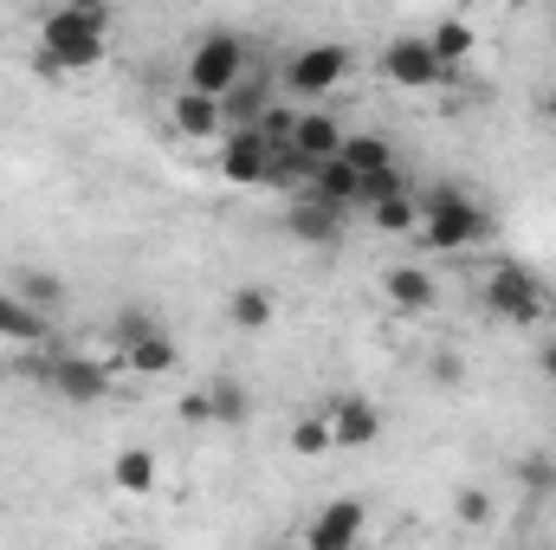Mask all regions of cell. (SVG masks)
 <instances>
[{"label":"cell","mask_w":556,"mask_h":550,"mask_svg":"<svg viewBox=\"0 0 556 550\" xmlns=\"http://www.w3.org/2000/svg\"><path fill=\"white\" fill-rule=\"evenodd\" d=\"M207 409H214V421H227V427H247L253 421V396H247L240 376H214L207 383Z\"/></svg>","instance_id":"obj_22"},{"label":"cell","mask_w":556,"mask_h":550,"mask_svg":"<svg viewBox=\"0 0 556 550\" xmlns=\"http://www.w3.org/2000/svg\"><path fill=\"white\" fill-rule=\"evenodd\" d=\"M240 85H247V46H240V33H201L194 52H188V91L227 98Z\"/></svg>","instance_id":"obj_4"},{"label":"cell","mask_w":556,"mask_h":550,"mask_svg":"<svg viewBox=\"0 0 556 550\" xmlns=\"http://www.w3.org/2000/svg\"><path fill=\"white\" fill-rule=\"evenodd\" d=\"M13 298H20L26 311H39V317H46V311H59V304H65V278H52L46 266H20V273H13Z\"/></svg>","instance_id":"obj_19"},{"label":"cell","mask_w":556,"mask_h":550,"mask_svg":"<svg viewBox=\"0 0 556 550\" xmlns=\"http://www.w3.org/2000/svg\"><path fill=\"white\" fill-rule=\"evenodd\" d=\"M111 479H117V492H155V453L149 447H124L117 460H111Z\"/></svg>","instance_id":"obj_23"},{"label":"cell","mask_w":556,"mask_h":550,"mask_svg":"<svg viewBox=\"0 0 556 550\" xmlns=\"http://www.w3.org/2000/svg\"><path fill=\"white\" fill-rule=\"evenodd\" d=\"M253 130L273 142V149H285V142H291V130H298V111H291V104H266V117H260Z\"/></svg>","instance_id":"obj_30"},{"label":"cell","mask_w":556,"mask_h":550,"mask_svg":"<svg viewBox=\"0 0 556 550\" xmlns=\"http://www.w3.org/2000/svg\"><path fill=\"white\" fill-rule=\"evenodd\" d=\"M266 168H273V142L260 130H227L220 137V175L233 188H266Z\"/></svg>","instance_id":"obj_10"},{"label":"cell","mask_w":556,"mask_h":550,"mask_svg":"<svg viewBox=\"0 0 556 550\" xmlns=\"http://www.w3.org/2000/svg\"><path fill=\"white\" fill-rule=\"evenodd\" d=\"M175 363H181V343H175L168 330H155V337H142L137 350L111 357V370H130V376H149V383H155V376H168Z\"/></svg>","instance_id":"obj_15"},{"label":"cell","mask_w":556,"mask_h":550,"mask_svg":"<svg viewBox=\"0 0 556 550\" xmlns=\"http://www.w3.org/2000/svg\"><path fill=\"white\" fill-rule=\"evenodd\" d=\"M343 78H350V46H337V39L298 46V52L285 59V91H291V98H330Z\"/></svg>","instance_id":"obj_5"},{"label":"cell","mask_w":556,"mask_h":550,"mask_svg":"<svg viewBox=\"0 0 556 550\" xmlns=\"http://www.w3.org/2000/svg\"><path fill=\"white\" fill-rule=\"evenodd\" d=\"M363 525H369L363 499H330V505L311 512V525H304V550H356L363 545Z\"/></svg>","instance_id":"obj_8"},{"label":"cell","mask_w":556,"mask_h":550,"mask_svg":"<svg viewBox=\"0 0 556 550\" xmlns=\"http://www.w3.org/2000/svg\"><path fill=\"white\" fill-rule=\"evenodd\" d=\"M511 473H518V486H525L531 499H551V492H556V460H551V453H525Z\"/></svg>","instance_id":"obj_29"},{"label":"cell","mask_w":556,"mask_h":550,"mask_svg":"<svg viewBox=\"0 0 556 550\" xmlns=\"http://www.w3.org/2000/svg\"><path fill=\"white\" fill-rule=\"evenodd\" d=\"M343 208H330V201H317V195H298L291 208H285V234L298 240V247H317V253H330V247H343Z\"/></svg>","instance_id":"obj_9"},{"label":"cell","mask_w":556,"mask_h":550,"mask_svg":"<svg viewBox=\"0 0 556 550\" xmlns=\"http://www.w3.org/2000/svg\"><path fill=\"white\" fill-rule=\"evenodd\" d=\"M175 414H181L188 427H207V421H214V409H207V389H194V396H181V402H175Z\"/></svg>","instance_id":"obj_31"},{"label":"cell","mask_w":556,"mask_h":550,"mask_svg":"<svg viewBox=\"0 0 556 550\" xmlns=\"http://www.w3.org/2000/svg\"><path fill=\"white\" fill-rule=\"evenodd\" d=\"M337 440H330V421H324V409H311V414H298L291 421V453L298 460H317V453H330Z\"/></svg>","instance_id":"obj_26"},{"label":"cell","mask_w":556,"mask_h":550,"mask_svg":"<svg viewBox=\"0 0 556 550\" xmlns=\"http://www.w3.org/2000/svg\"><path fill=\"white\" fill-rule=\"evenodd\" d=\"M453 518H459L466 532H485V525L498 518V512H492V492H485V486H459V492H453Z\"/></svg>","instance_id":"obj_28"},{"label":"cell","mask_w":556,"mask_h":550,"mask_svg":"<svg viewBox=\"0 0 556 550\" xmlns=\"http://www.w3.org/2000/svg\"><path fill=\"white\" fill-rule=\"evenodd\" d=\"M343 142H350V130L330 117V111H298V130H291V149L317 168V162H337L343 155Z\"/></svg>","instance_id":"obj_13"},{"label":"cell","mask_w":556,"mask_h":550,"mask_svg":"<svg viewBox=\"0 0 556 550\" xmlns=\"http://www.w3.org/2000/svg\"><path fill=\"white\" fill-rule=\"evenodd\" d=\"M382 78H389V85H402V91H433V85H446L453 72L433 59L427 33H402V39H389V46H382Z\"/></svg>","instance_id":"obj_6"},{"label":"cell","mask_w":556,"mask_h":550,"mask_svg":"<svg viewBox=\"0 0 556 550\" xmlns=\"http://www.w3.org/2000/svg\"><path fill=\"white\" fill-rule=\"evenodd\" d=\"M343 162H350L363 182H369V175H389V168H395V142L376 137V130H363V137L343 142Z\"/></svg>","instance_id":"obj_21"},{"label":"cell","mask_w":556,"mask_h":550,"mask_svg":"<svg viewBox=\"0 0 556 550\" xmlns=\"http://www.w3.org/2000/svg\"><path fill=\"white\" fill-rule=\"evenodd\" d=\"M311 175H317V168H311V162H304V155H298V149L285 142V149H273V168H266V188H285V195L298 201V195H311Z\"/></svg>","instance_id":"obj_25"},{"label":"cell","mask_w":556,"mask_h":550,"mask_svg":"<svg viewBox=\"0 0 556 550\" xmlns=\"http://www.w3.org/2000/svg\"><path fill=\"white\" fill-rule=\"evenodd\" d=\"M273 317H278V298L266 285H233V291H227V324H233V330H266Z\"/></svg>","instance_id":"obj_18"},{"label":"cell","mask_w":556,"mask_h":550,"mask_svg":"<svg viewBox=\"0 0 556 550\" xmlns=\"http://www.w3.org/2000/svg\"><path fill=\"white\" fill-rule=\"evenodd\" d=\"M538 376L556 383V337H551V343H538Z\"/></svg>","instance_id":"obj_32"},{"label":"cell","mask_w":556,"mask_h":550,"mask_svg":"<svg viewBox=\"0 0 556 550\" xmlns=\"http://www.w3.org/2000/svg\"><path fill=\"white\" fill-rule=\"evenodd\" d=\"M155 330H162V324L149 317V304H124V311L111 317V343H117V357H124V350H137L142 337H155Z\"/></svg>","instance_id":"obj_27"},{"label":"cell","mask_w":556,"mask_h":550,"mask_svg":"<svg viewBox=\"0 0 556 550\" xmlns=\"http://www.w3.org/2000/svg\"><path fill=\"white\" fill-rule=\"evenodd\" d=\"M485 240H492L485 201H472L453 182L427 188V201H420V247L427 253H466V247H485Z\"/></svg>","instance_id":"obj_2"},{"label":"cell","mask_w":556,"mask_h":550,"mask_svg":"<svg viewBox=\"0 0 556 550\" xmlns=\"http://www.w3.org/2000/svg\"><path fill=\"white\" fill-rule=\"evenodd\" d=\"M311 195L350 214V208H363V175H356L343 155H337V162H317V175H311Z\"/></svg>","instance_id":"obj_16"},{"label":"cell","mask_w":556,"mask_h":550,"mask_svg":"<svg viewBox=\"0 0 556 550\" xmlns=\"http://www.w3.org/2000/svg\"><path fill=\"white\" fill-rule=\"evenodd\" d=\"M363 214H369L376 234H420V201L415 195H389V201H376V208H363Z\"/></svg>","instance_id":"obj_24"},{"label":"cell","mask_w":556,"mask_h":550,"mask_svg":"<svg viewBox=\"0 0 556 550\" xmlns=\"http://www.w3.org/2000/svg\"><path fill=\"white\" fill-rule=\"evenodd\" d=\"M544 117H551V124H556V91H551V98H544Z\"/></svg>","instance_id":"obj_35"},{"label":"cell","mask_w":556,"mask_h":550,"mask_svg":"<svg viewBox=\"0 0 556 550\" xmlns=\"http://www.w3.org/2000/svg\"><path fill=\"white\" fill-rule=\"evenodd\" d=\"M544 324H551V330H556V291H551V304H544Z\"/></svg>","instance_id":"obj_34"},{"label":"cell","mask_w":556,"mask_h":550,"mask_svg":"<svg viewBox=\"0 0 556 550\" xmlns=\"http://www.w3.org/2000/svg\"><path fill=\"white\" fill-rule=\"evenodd\" d=\"M324 421H330V440L337 447H376L382 440V409L369 396H330L324 402Z\"/></svg>","instance_id":"obj_11"},{"label":"cell","mask_w":556,"mask_h":550,"mask_svg":"<svg viewBox=\"0 0 556 550\" xmlns=\"http://www.w3.org/2000/svg\"><path fill=\"white\" fill-rule=\"evenodd\" d=\"M427 46H433V59H440L446 72H459V65L472 59V46H479V33H472V20H459V13H446V20H433V33H427Z\"/></svg>","instance_id":"obj_17"},{"label":"cell","mask_w":556,"mask_h":550,"mask_svg":"<svg viewBox=\"0 0 556 550\" xmlns=\"http://www.w3.org/2000/svg\"><path fill=\"white\" fill-rule=\"evenodd\" d=\"M544 304H551V291H544V278L531 273V266H518V260H498L492 266V278H485V311L498 324L538 330L544 324Z\"/></svg>","instance_id":"obj_3"},{"label":"cell","mask_w":556,"mask_h":550,"mask_svg":"<svg viewBox=\"0 0 556 550\" xmlns=\"http://www.w3.org/2000/svg\"><path fill=\"white\" fill-rule=\"evenodd\" d=\"M433 376L440 383H459V357H433Z\"/></svg>","instance_id":"obj_33"},{"label":"cell","mask_w":556,"mask_h":550,"mask_svg":"<svg viewBox=\"0 0 556 550\" xmlns=\"http://www.w3.org/2000/svg\"><path fill=\"white\" fill-rule=\"evenodd\" d=\"M46 383H52L72 409H91V402H104V396H111V363H104V357L72 350V357H52V363H46Z\"/></svg>","instance_id":"obj_7"},{"label":"cell","mask_w":556,"mask_h":550,"mask_svg":"<svg viewBox=\"0 0 556 550\" xmlns=\"http://www.w3.org/2000/svg\"><path fill=\"white\" fill-rule=\"evenodd\" d=\"M0 337H7V343H20V350H39V343H46V317H39V311H26L13 291H0Z\"/></svg>","instance_id":"obj_20"},{"label":"cell","mask_w":556,"mask_h":550,"mask_svg":"<svg viewBox=\"0 0 556 550\" xmlns=\"http://www.w3.org/2000/svg\"><path fill=\"white\" fill-rule=\"evenodd\" d=\"M382 291H389V304L408 311V317H427V311L440 304V285H433L427 266H389V273H382Z\"/></svg>","instance_id":"obj_14"},{"label":"cell","mask_w":556,"mask_h":550,"mask_svg":"<svg viewBox=\"0 0 556 550\" xmlns=\"http://www.w3.org/2000/svg\"><path fill=\"white\" fill-rule=\"evenodd\" d=\"M168 124H175V137L188 142H220L227 137V111H220V98H201V91H175V104H168Z\"/></svg>","instance_id":"obj_12"},{"label":"cell","mask_w":556,"mask_h":550,"mask_svg":"<svg viewBox=\"0 0 556 550\" xmlns=\"http://www.w3.org/2000/svg\"><path fill=\"white\" fill-rule=\"evenodd\" d=\"M104 33H111V7L98 0H72V7H52L39 20V72L59 78V72H91L104 65Z\"/></svg>","instance_id":"obj_1"}]
</instances>
